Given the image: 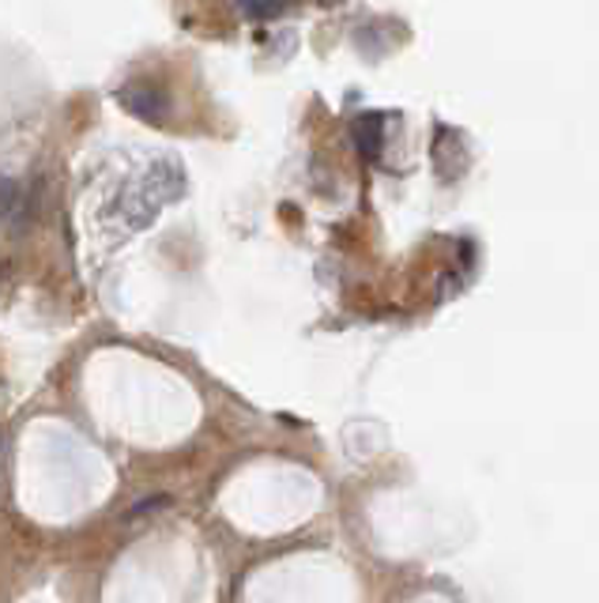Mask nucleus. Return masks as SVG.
Returning a JSON list of instances; mask_svg holds the SVG:
<instances>
[{
	"label": "nucleus",
	"mask_w": 599,
	"mask_h": 603,
	"mask_svg": "<svg viewBox=\"0 0 599 603\" xmlns=\"http://www.w3.org/2000/svg\"><path fill=\"white\" fill-rule=\"evenodd\" d=\"M122 103L133 109V114H140L147 117V121H159V114H162V98L155 95L151 87H122Z\"/></svg>",
	"instance_id": "obj_1"
},
{
	"label": "nucleus",
	"mask_w": 599,
	"mask_h": 603,
	"mask_svg": "<svg viewBox=\"0 0 599 603\" xmlns=\"http://www.w3.org/2000/svg\"><path fill=\"white\" fill-rule=\"evenodd\" d=\"M381 129H385V121L377 114H362L355 121V140L362 144L366 155H377V148H381Z\"/></svg>",
	"instance_id": "obj_2"
},
{
	"label": "nucleus",
	"mask_w": 599,
	"mask_h": 603,
	"mask_svg": "<svg viewBox=\"0 0 599 603\" xmlns=\"http://www.w3.org/2000/svg\"><path fill=\"white\" fill-rule=\"evenodd\" d=\"M20 204H23L20 186H15L12 178H4V173H0V219L15 215V212H20Z\"/></svg>",
	"instance_id": "obj_3"
},
{
	"label": "nucleus",
	"mask_w": 599,
	"mask_h": 603,
	"mask_svg": "<svg viewBox=\"0 0 599 603\" xmlns=\"http://www.w3.org/2000/svg\"><path fill=\"white\" fill-rule=\"evenodd\" d=\"M242 12L249 20H275V15H283V4H242Z\"/></svg>",
	"instance_id": "obj_4"
}]
</instances>
